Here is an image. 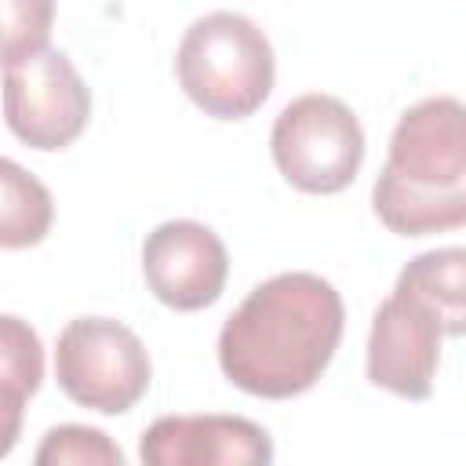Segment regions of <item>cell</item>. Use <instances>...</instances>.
<instances>
[{"instance_id":"cell-1","label":"cell","mask_w":466,"mask_h":466,"mask_svg":"<svg viewBox=\"0 0 466 466\" xmlns=\"http://www.w3.org/2000/svg\"><path fill=\"white\" fill-rule=\"evenodd\" d=\"M342 299L331 280L291 269L262 280L218 331L222 375L266 400L306 393L331 364L342 339Z\"/></svg>"},{"instance_id":"cell-2","label":"cell","mask_w":466,"mask_h":466,"mask_svg":"<svg viewBox=\"0 0 466 466\" xmlns=\"http://www.w3.org/2000/svg\"><path fill=\"white\" fill-rule=\"evenodd\" d=\"M371 208L397 237L466 226V102L433 95L400 113Z\"/></svg>"},{"instance_id":"cell-3","label":"cell","mask_w":466,"mask_h":466,"mask_svg":"<svg viewBox=\"0 0 466 466\" xmlns=\"http://www.w3.org/2000/svg\"><path fill=\"white\" fill-rule=\"evenodd\" d=\"M175 73L197 109L215 120H244L269 98L277 66L266 33L248 15L211 11L182 33Z\"/></svg>"},{"instance_id":"cell-4","label":"cell","mask_w":466,"mask_h":466,"mask_svg":"<svg viewBox=\"0 0 466 466\" xmlns=\"http://www.w3.org/2000/svg\"><path fill=\"white\" fill-rule=\"evenodd\" d=\"M269 153L284 182L302 193H342L364 160V127L335 95H299L269 131Z\"/></svg>"},{"instance_id":"cell-5","label":"cell","mask_w":466,"mask_h":466,"mask_svg":"<svg viewBox=\"0 0 466 466\" xmlns=\"http://www.w3.org/2000/svg\"><path fill=\"white\" fill-rule=\"evenodd\" d=\"M149 375L153 368L142 339L113 317H76L58 331L55 379L80 408L124 415L146 397Z\"/></svg>"},{"instance_id":"cell-6","label":"cell","mask_w":466,"mask_h":466,"mask_svg":"<svg viewBox=\"0 0 466 466\" xmlns=\"http://www.w3.org/2000/svg\"><path fill=\"white\" fill-rule=\"evenodd\" d=\"M91 91L66 51H40L4 66V120L18 142L51 153L80 138Z\"/></svg>"},{"instance_id":"cell-7","label":"cell","mask_w":466,"mask_h":466,"mask_svg":"<svg viewBox=\"0 0 466 466\" xmlns=\"http://www.w3.org/2000/svg\"><path fill=\"white\" fill-rule=\"evenodd\" d=\"M441 320L415 295L393 288V295L379 302L368 331L371 386L404 400H426L441 364Z\"/></svg>"},{"instance_id":"cell-8","label":"cell","mask_w":466,"mask_h":466,"mask_svg":"<svg viewBox=\"0 0 466 466\" xmlns=\"http://www.w3.org/2000/svg\"><path fill=\"white\" fill-rule=\"evenodd\" d=\"M142 277L157 302L178 313H197L218 302L229 277V255L211 226L171 218L146 237Z\"/></svg>"},{"instance_id":"cell-9","label":"cell","mask_w":466,"mask_h":466,"mask_svg":"<svg viewBox=\"0 0 466 466\" xmlns=\"http://www.w3.org/2000/svg\"><path fill=\"white\" fill-rule=\"evenodd\" d=\"M146 466H255L273 462L269 433L244 415H160L138 441Z\"/></svg>"},{"instance_id":"cell-10","label":"cell","mask_w":466,"mask_h":466,"mask_svg":"<svg viewBox=\"0 0 466 466\" xmlns=\"http://www.w3.org/2000/svg\"><path fill=\"white\" fill-rule=\"evenodd\" d=\"M400 291L415 295L444 328V335H466V248H433L415 255L400 273Z\"/></svg>"},{"instance_id":"cell-11","label":"cell","mask_w":466,"mask_h":466,"mask_svg":"<svg viewBox=\"0 0 466 466\" xmlns=\"http://www.w3.org/2000/svg\"><path fill=\"white\" fill-rule=\"evenodd\" d=\"M44 379V350L36 331L15 317H0V411H4V430H0V455H11L22 426V408L25 400L40 390Z\"/></svg>"},{"instance_id":"cell-12","label":"cell","mask_w":466,"mask_h":466,"mask_svg":"<svg viewBox=\"0 0 466 466\" xmlns=\"http://www.w3.org/2000/svg\"><path fill=\"white\" fill-rule=\"evenodd\" d=\"M0 182H4V204H0V244L4 248H33L47 237L55 204L51 193L40 178H33L25 167L15 160L0 164Z\"/></svg>"},{"instance_id":"cell-13","label":"cell","mask_w":466,"mask_h":466,"mask_svg":"<svg viewBox=\"0 0 466 466\" xmlns=\"http://www.w3.org/2000/svg\"><path fill=\"white\" fill-rule=\"evenodd\" d=\"M36 466H124V451L95 426H51L36 448Z\"/></svg>"},{"instance_id":"cell-14","label":"cell","mask_w":466,"mask_h":466,"mask_svg":"<svg viewBox=\"0 0 466 466\" xmlns=\"http://www.w3.org/2000/svg\"><path fill=\"white\" fill-rule=\"evenodd\" d=\"M55 0H4V66L47 51Z\"/></svg>"}]
</instances>
